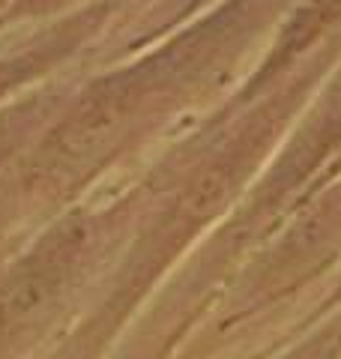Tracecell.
Wrapping results in <instances>:
<instances>
[{
  "mask_svg": "<svg viewBox=\"0 0 341 359\" xmlns=\"http://www.w3.org/2000/svg\"><path fill=\"white\" fill-rule=\"evenodd\" d=\"M0 4H4V0H0Z\"/></svg>",
  "mask_w": 341,
  "mask_h": 359,
  "instance_id": "obj_1",
  "label": "cell"
}]
</instances>
